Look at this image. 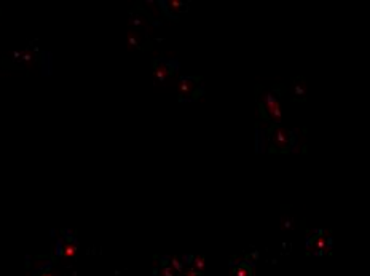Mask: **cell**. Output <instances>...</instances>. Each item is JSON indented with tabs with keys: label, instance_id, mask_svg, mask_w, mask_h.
<instances>
[{
	"label": "cell",
	"instance_id": "obj_1",
	"mask_svg": "<svg viewBox=\"0 0 370 276\" xmlns=\"http://www.w3.org/2000/svg\"><path fill=\"white\" fill-rule=\"evenodd\" d=\"M251 276V270L249 268H236V271H235V276Z\"/></svg>",
	"mask_w": 370,
	"mask_h": 276
}]
</instances>
